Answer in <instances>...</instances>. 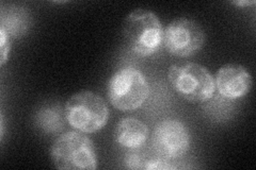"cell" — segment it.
<instances>
[{"label":"cell","instance_id":"6da1fadb","mask_svg":"<svg viewBox=\"0 0 256 170\" xmlns=\"http://www.w3.org/2000/svg\"><path fill=\"white\" fill-rule=\"evenodd\" d=\"M123 34L127 45L136 54L148 56L162 46L164 29L154 12L137 9L126 17Z\"/></svg>","mask_w":256,"mask_h":170},{"label":"cell","instance_id":"7a4b0ae2","mask_svg":"<svg viewBox=\"0 0 256 170\" xmlns=\"http://www.w3.org/2000/svg\"><path fill=\"white\" fill-rule=\"evenodd\" d=\"M56 168L66 170H94L98 168L92 141L82 132L70 131L60 135L50 148Z\"/></svg>","mask_w":256,"mask_h":170},{"label":"cell","instance_id":"3957f363","mask_svg":"<svg viewBox=\"0 0 256 170\" xmlns=\"http://www.w3.org/2000/svg\"><path fill=\"white\" fill-rule=\"evenodd\" d=\"M64 117L75 130L94 133L106 126L109 110L100 96L90 91H82L72 96L66 103Z\"/></svg>","mask_w":256,"mask_h":170},{"label":"cell","instance_id":"277c9868","mask_svg":"<svg viewBox=\"0 0 256 170\" xmlns=\"http://www.w3.org/2000/svg\"><path fill=\"white\" fill-rule=\"evenodd\" d=\"M174 91L187 101L200 103L212 98L216 82L210 71L196 63L175 64L168 74Z\"/></svg>","mask_w":256,"mask_h":170},{"label":"cell","instance_id":"5b68a950","mask_svg":"<svg viewBox=\"0 0 256 170\" xmlns=\"http://www.w3.org/2000/svg\"><path fill=\"white\" fill-rule=\"evenodd\" d=\"M150 93L146 79L138 69L126 67L111 77L107 86L110 103L120 111H134L146 102Z\"/></svg>","mask_w":256,"mask_h":170},{"label":"cell","instance_id":"8992f818","mask_svg":"<svg viewBox=\"0 0 256 170\" xmlns=\"http://www.w3.org/2000/svg\"><path fill=\"white\" fill-rule=\"evenodd\" d=\"M162 43L169 53L180 58H188L203 47L205 32L196 20L178 18L164 29Z\"/></svg>","mask_w":256,"mask_h":170},{"label":"cell","instance_id":"52a82bcc","mask_svg":"<svg viewBox=\"0 0 256 170\" xmlns=\"http://www.w3.org/2000/svg\"><path fill=\"white\" fill-rule=\"evenodd\" d=\"M153 148L164 160H175L184 157L190 148V135L182 123L166 119L158 123L154 129Z\"/></svg>","mask_w":256,"mask_h":170},{"label":"cell","instance_id":"ba28073f","mask_svg":"<svg viewBox=\"0 0 256 170\" xmlns=\"http://www.w3.org/2000/svg\"><path fill=\"white\" fill-rule=\"evenodd\" d=\"M216 87L228 99H238L246 96L252 87V77L244 66L226 64L216 76Z\"/></svg>","mask_w":256,"mask_h":170},{"label":"cell","instance_id":"9c48e42d","mask_svg":"<svg viewBox=\"0 0 256 170\" xmlns=\"http://www.w3.org/2000/svg\"><path fill=\"white\" fill-rule=\"evenodd\" d=\"M148 128L143 121L127 117L116 125L114 130L116 142L127 149H137L146 144Z\"/></svg>","mask_w":256,"mask_h":170},{"label":"cell","instance_id":"30bf717a","mask_svg":"<svg viewBox=\"0 0 256 170\" xmlns=\"http://www.w3.org/2000/svg\"><path fill=\"white\" fill-rule=\"evenodd\" d=\"M159 157L157 152H148L143 149V146L137 148V149H130L126 153L124 163L126 168L130 169H146V165L150 162Z\"/></svg>","mask_w":256,"mask_h":170},{"label":"cell","instance_id":"8fae6325","mask_svg":"<svg viewBox=\"0 0 256 170\" xmlns=\"http://www.w3.org/2000/svg\"><path fill=\"white\" fill-rule=\"evenodd\" d=\"M38 123L47 132L59 131L63 127L61 115L52 109H45L38 113Z\"/></svg>","mask_w":256,"mask_h":170},{"label":"cell","instance_id":"7c38bea8","mask_svg":"<svg viewBox=\"0 0 256 170\" xmlns=\"http://www.w3.org/2000/svg\"><path fill=\"white\" fill-rule=\"evenodd\" d=\"M10 49V43H9V35L6 32V30L2 27L0 28V53H2V59H0V64L4 65L6 62L8 55H9Z\"/></svg>","mask_w":256,"mask_h":170},{"label":"cell","instance_id":"4fadbf2b","mask_svg":"<svg viewBox=\"0 0 256 170\" xmlns=\"http://www.w3.org/2000/svg\"><path fill=\"white\" fill-rule=\"evenodd\" d=\"M233 4L238 5V6H246V5L255 4V1H234Z\"/></svg>","mask_w":256,"mask_h":170}]
</instances>
